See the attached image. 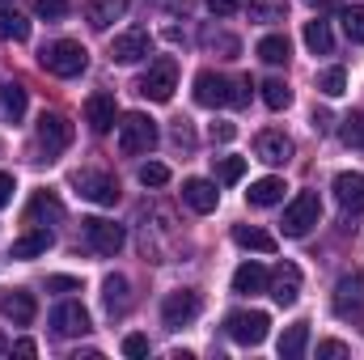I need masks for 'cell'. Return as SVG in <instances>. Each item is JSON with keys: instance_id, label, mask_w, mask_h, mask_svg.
Returning a JSON list of instances; mask_svg holds the SVG:
<instances>
[{"instance_id": "cell-1", "label": "cell", "mask_w": 364, "mask_h": 360, "mask_svg": "<svg viewBox=\"0 0 364 360\" xmlns=\"http://www.w3.org/2000/svg\"><path fill=\"white\" fill-rule=\"evenodd\" d=\"M38 64H43L51 77L73 81V77H81V73L90 68V51H85L77 38H55V43H47V47L38 51Z\"/></svg>"}, {"instance_id": "cell-2", "label": "cell", "mask_w": 364, "mask_h": 360, "mask_svg": "<svg viewBox=\"0 0 364 360\" xmlns=\"http://www.w3.org/2000/svg\"><path fill=\"white\" fill-rule=\"evenodd\" d=\"M153 144H157V123L144 110H127L119 119V153L123 157H144V153H153Z\"/></svg>"}, {"instance_id": "cell-3", "label": "cell", "mask_w": 364, "mask_h": 360, "mask_svg": "<svg viewBox=\"0 0 364 360\" xmlns=\"http://www.w3.org/2000/svg\"><path fill=\"white\" fill-rule=\"evenodd\" d=\"M174 90H178V64H174V55L153 60V64H149V73L136 81V93H140V97H149V102H170Z\"/></svg>"}, {"instance_id": "cell-4", "label": "cell", "mask_w": 364, "mask_h": 360, "mask_svg": "<svg viewBox=\"0 0 364 360\" xmlns=\"http://www.w3.org/2000/svg\"><path fill=\"white\" fill-rule=\"evenodd\" d=\"M225 331H229L233 344H242V348H259V344L267 339V331H272V318H267L263 309H233V314L225 318Z\"/></svg>"}, {"instance_id": "cell-5", "label": "cell", "mask_w": 364, "mask_h": 360, "mask_svg": "<svg viewBox=\"0 0 364 360\" xmlns=\"http://www.w3.org/2000/svg\"><path fill=\"white\" fill-rule=\"evenodd\" d=\"M318 221H322V199H318L314 191H301V195L284 208V221H279V225H284V238H305Z\"/></svg>"}, {"instance_id": "cell-6", "label": "cell", "mask_w": 364, "mask_h": 360, "mask_svg": "<svg viewBox=\"0 0 364 360\" xmlns=\"http://www.w3.org/2000/svg\"><path fill=\"white\" fill-rule=\"evenodd\" d=\"M73 186L90 203H102V208H114L119 203V182H114V174H106V170H77L73 174Z\"/></svg>"}, {"instance_id": "cell-7", "label": "cell", "mask_w": 364, "mask_h": 360, "mask_svg": "<svg viewBox=\"0 0 364 360\" xmlns=\"http://www.w3.org/2000/svg\"><path fill=\"white\" fill-rule=\"evenodd\" d=\"M335 314L348 322H364V271H343L335 284Z\"/></svg>"}, {"instance_id": "cell-8", "label": "cell", "mask_w": 364, "mask_h": 360, "mask_svg": "<svg viewBox=\"0 0 364 360\" xmlns=\"http://www.w3.org/2000/svg\"><path fill=\"white\" fill-rule=\"evenodd\" d=\"M195 314H199V292H195V288H174V292H166V301H161V322H166V331L191 327Z\"/></svg>"}, {"instance_id": "cell-9", "label": "cell", "mask_w": 364, "mask_h": 360, "mask_svg": "<svg viewBox=\"0 0 364 360\" xmlns=\"http://www.w3.org/2000/svg\"><path fill=\"white\" fill-rule=\"evenodd\" d=\"M153 55V34L144 26H127L114 43H110V60L114 64H140Z\"/></svg>"}, {"instance_id": "cell-10", "label": "cell", "mask_w": 364, "mask_h": 360, "mask_svg": "<svg viewBox=\"0 0 364 360\" xmlns=\"http://www.w3.org/2000/svg\"><path fill=\"white\" fill-rule=\"evenodd\" d=\"M81 225H85V242L97 255H119L127 246V229L114 225V221H106V216H85Z\"/></svg>"}, {"instance_id": "cell-11", "label": "cell", "mask_w": 364, "mask_h": 360, "mask_svg": "<svg viewBox=\"0 0 364 360\" xmlns=\"http://www.w3.org/2000/svg\"><path fill=\"white\" fill-rule=\"evenodd\" d=\"M38 144H43L47 162L60 157V153L73 144V123H68L64 115H55V110H43V119H38Z\"/></svg>"}, {"instance_id": "cell-12", "label": "cell", "mask_w": 364, "mask_h": 360, "mask_svg": "<svg viewBox=\"0 0 364 360\" xmlns=\"http://www.w3.org/2000/svg\"><path fill=\"white\" fill-rule=\"evenodd\" d=\"M85 331H90V314H85L81 301H60L51 309V335L73 339V335H85Z\"/></svg>"}, {"instance_id": "cell-13", "label": "cell", "mask_w": 364, "mask_h": 360, "mask_svg": "<svg viewBox=\"0 0 364 360\" xmlns=\"http://www.w3.org/2000/svg\"><path fill=\"white\" fill-rule=\"evenodd\" d=\"M267 292L275 297V305H296V297H301V268L296 263H279L267 275Z\"/></svg>"}, {"instance_id": "cell-14", "label": "cell", "mask_w": 364, "mask_h": 360, "mask_svg": "<svg viewBox=\"0 0 364 360\" xmlns=\"http://www.w3.org/2000/svg\"><path fill=\"white\" fill-rule=\"evenodd\" d=\"M114 119H119V106H114V93L97 90L85 97V123H90L97 136H106L110 127H114Z\"/></svg>"}, {"instance_id": "cell-15", "label": "cell", "mask_w": 364, "mask_h": 360, "mask_svg": "<svg viewBox=\"0 0 364 360\" xmlns=\"http://www.w3.org/2000/svg\"><path fill=\"white\" fill-rule=\"evenodd\" d=\"M255 157L267 162V166H288V157H292V140H288L284 132L267 127V132L255 136Z\"/></svg>"}, {"instance_id": "cell-16", "label": "cell", "mask_w": 364, "mask_h": 360, "mask_svg": "<svg viewBox=\"0 0 364 360\" xmlns=\"http://www.w3.org/2000/svg\"><path fill=\"white\" fill-rule=\"evenodd\" d=\"M182 203H186L191 212L208 216V212H216L220 191H216V182H208V179H186V182H182Z\"/></svg>"}, {"instance_id": "cell-17", "label": "cell", "mask_w": 364, "mask_h": 360, "mask_svg": "<svg viewBox=\"0 0 364 360\" xmlns=\"http://www.w3.org/2000/svg\"><path fill=\"white\" fill-rule=\"evenodd\" d=\"M0 314H4L13 327H30V322H34V314H38V301H34V292L13 288V292H4V297H0Z\"/></svg>"}, {"instance_id": "cell-18", "label": "cell", "mask_w": 364, "mask_h": 360, "mask_svg": "<svg viewBox=\"0 0 364 360\" xmlns=\"http://www.w3.org/2000/svg\"><path fill=\"white\" fill-rule=\"evenodd\" d=\"M229 97H233V81H225V77H216V73H199L195 77V102L199 106H229Z\"/></svg>"}, {"instance_id": "cell-19", "label": "cell", "mask_w": 364, "mask_h": 360, "mask_svg": "<svg viewBox=\"0 0 364 360\" xmlns=\"http://www.w3.org/2000/svg\"><path fill=\"white\" fill-rule=\"evenodd\" d=\"M55 246V238H51V229L47 225H34V229H26L17 242H13V250H9V259H38V255H47Z\"/></svg>"}, {"instance_id": "cell-20", "label": "cell", "mask_w": 364, "mask_h": 360, "mask_svg": "<svg viewBox=\"0 0 364 360\" xmlns=\"http://www.w3.org/2000/svg\"><path fill=\"white\" fill-rule=\"evenodd\" d=\"M335 199L343 212H364V174H335Z\"/></svg>"}, {"instance_id": "cell-21", "label": "cell", "mask_w": 364, "mask_h": 360, "mask_svg": "<svg viewBox=\"0 0 364 360\" xmlns=\"http://www.w3.org/2000/svg\"><path fill=\"white\" fill-rule=\"evenodd\" d=\"M233 242L242 246V250H255V255H275V233L267 229H259V225H233Z\"/></svg>"}, {"instance_id": "cell-22", "label": "cell", "mask_w": 364, "mask_h": 360, "mask_svg": "<svg viewBox=\"0 0 364 360\" xmlns=\"http://www.w3.org/2000/svg\"><path fill=\"white\" fill-rule=\"evenodd\" d=\"M127 13V0H85V17L93 30H110Z\"/></svg>"}, {"instance_id": "cell-23", "label": "cell", "mask_w": 364, "mask_h": 360, "mask_svg": "<svg viewBox=\"0 0 364 360\" xmlns=\"http://www.w3.org/2000/svg\"><path fill=\"white\" fill-rule=\"evenodd\" d=\"M284 179H259L250 182V191H246V199H250V208H275V203H284Z\"/></svg>"}, {"instance_id": "cell-24", "label": "cell", "mask_w": 364, "mask_h": 360, "mask_svg": "<svg viewBox=\"0 0 364 360\" xmlns=\"http://www.w3.org/2000/svg\"><path fill=\"white\" fill-rule=\"evenodd\" d=\"M60 216H64V203H60L51 191H38V195L30 199V208H26V221H30V225H43V221L55 225Z\"/></svg>"}, {"instance_id": "cell-25", "label": "cell", "mask_w": 364, "mask_h": 360, "mask_svg": "<svg viewBox=\"0 0 364 360\" xmlns=\"http://www.w3.org/2000/svg\"><path fill=\"white\" fill-rule=\"evenodd\" d=\"M305 348H309V322H292L279 335V360H301Z\"/></svg>"}, {"instance_id": "cell-26", "label": "cell", "mask_w": 364, "mask_h": 360, "mask_svg": "<svg viewBox=\"0 0 364 360\" xmlns=\"http://www.w3.org/2000/svg\"><path fill=\"white\" fill-rule=\"evenodd\" d=\"M233 292H242V297L267 292V271L259 268V263H242V268L233 271Z\"/></svg>"}, {"instance_id": "cell-27", "label": "cell", "mask_w": 364, "mask_h": 360, "mask_svg": "<svg viewBox=\"0 0 364 360\" xmlns=\"http://www.w3.org/2000/svg\"><path fill=\"white\" fill-rule=\"evenodd\" d=\"M102 301H106V314H127V305H132L127 280L123 275H106L102 280Z\"/></svg>"}, {"instance_id": "cell-28", "label": "cell", "mask_w": 364, "mask_h": 360, "mask_svg": "<svg viewBox=\"0 0 364 360\" xmlns=\"http://www.w3.org/2000/svg\"><path fill=\"white\" fill-rule=\"evenodd\" d=\"M305 47H309L314 55H331V51H335L331 26H326V21H305Z\"/></svg>"}, {"instance_id": "cell-29", "label": "cell", "mask_w": 364, "mask_h": 360, "mask_svg": "<svg viewBox=\"0 0 364 360\" xmlns=\"http://www.w3.org/2000/svg\"><path fill=\"white\" fill-rule=\"evenodd\" d=\"M0 106H4V115L13 123L26 115V90H21V81H0Z\"/></svg>"}, {"instance_id": "cell-30", "label": "cell", "mask_w": 364, "mask_h": 360, "mask_svg": "<svg viewBox=\"0 0 364 360\" xmlns=\"http://www.w3.org/2000/svg\"><path fill=\"white\" fill-rule=\"evenodd\" d=\"M0 34H4L9 43H26V38H30V21H26L17 9L4 4V9H0Z\"/></svg>"}, {"instance_id": "cell-31", "label": "cell", "mask_w": 364, "mask_h": 360, "mask_svg": "<svg viewBox=\"0 0 364 360\" xmlns=\"http://www.w3.org/2000/svg\"><path fill=\"white\" fill-rule=\"evenodd\" d=\"M288 55H292V47H288V38L284 34H267V38H259V60L263 64H288Z\"/></svg>"}, {"instance_id": "cell-32", "label": "cell", "mask_w": 364, "mask_h": 360, "mask_svg": "<svg viewBox=\"0 0 364 360\" xmlns=\"http://www.w3.org/2000/svg\"><path fill=\"white\" fill-rule=\"evenodd\" d=\"M339 140L348 149H364V110H352L343 123H339Z\"/></svg>"}, {"instance_id": "cell-33", "label": "cell", "mask_w": 364, "mask_h": 360, "mask_svg": "<svg viewBox=\"0 0 364 360\" xmlns=\"http://www.w3.org/2000/svg\"><path fill=\"white\" fill-rule=\"evenodd\" d=\"M259 90H263V102H267L272 110H284V106L292 102V90H288V85H284L279 77H267V81H263Z\"/></svg>"}, {"instance_id": "cell-34", "label": "cell", "mask_w": 364, "mask_h": 360, "mask_svg": "<svg viewBox=\"0 0 364 360\" xmlns=\"http://www.w3.org/2000/svg\"><path fill=\"white\" fill-rule=\"evenodd\" d=\"M339 21H343V34H348L352 43H364V4H348V9L339 13Z\"/></svg>"}, {"instance_id": "cell-35", "label": "cell", "mask_w": 364, "mask_h": 360, "mask_svg": "<svg viewBox=\"0 0 364 360\" xmlns=\"http://www.w3.org/2000/svg\"><path fill=\"white\" fill-rule=\"evenodd\" d=\"M318 90L326 93V97H339V93L348 90V73H343L339 64H335V68H322V73H318Z\"/></svg>"}, {"instance_id": "cell-36", "label": "cell", "mask_w": 364, "mask_h": 360, "mask_svg": "<svg viewBox=\"0 0 364 360\" xmlns=\"http://www.w3.org/2000/svg\"><path fill=\"white\" fill-rule=\"evenodd\" d=\"M246 174V157H216V179L220 182H242Z\"/></svg>"}, {"instance_id": "cell-37", "label": "cell", "mask_w": 364, "mask_h": 360, "mask_svg": "<svg viewBox=\"0 0 364 360\" xmlns=\"http://www.w3.org/2000/svg\"><path fill=\"white\" fill-rule=\"evenodd\" d=\"M68 9H73L68 0H34V13H38L43 21H64Z\"/></svg>"}, {"instance_id": "cell-38", "label": "cell", "mask_w": 364, "mask_h": 360, "mask_svg": "<svg viewBox=\"0 0 364 360\" xmlns=\"http://www.w3.org/2000/svg\"><path fill=\"white\" fill-rule=\"evenodd\" d=\"M140 182H144V186H166V182H170V166L144 162V166H140Z\"/></svg>"}, {"instance_id": "cell-39", "label": "cell", "mask_w": 364, "mask_h": 360, "mask_svg": "<svg viewBox=\"0 0 364 360\" xmlns=\"http://www.w3.org/2000/svg\"><path fill=\"white\" fill-rule=\"evenodd\" d=\"M170 140L178 144V149H195V127H191V119H174V127H170Z\"/></svg>"}, {"instance_id": "cell-40", "label": "cell", "mask_w": 364, "mask_h": 360, "mask_svg": "<svg viewBox=\"0 0 364 360\" xmlns=\"http://www.w3.org/2000/svg\"><path fill=\"white\" fill-rule=\"evenodd\" d=\"M343 356H352V348L343 339H322L318 344V360H343Z\"/></svg>"}, {"instance_id": "cell-41", "label": "cell", "mask_w": 364, "mask_h": 360, "mask_svg": "<svg viewBox=\"0 0 364 360\" xmlns=\"http://www.w3.org/2000/svg\"><path fill=\"white\" fill-rule=\"evenodd\" d=\"M123 356H132V360L149 356V339H144V335H127V339H123Z\"/></svg>"}, {"instance_id": "cell-42", "label": "cell", "mask_w": 364, "mask_h": 360, "mask_svg": "<svg viewBox=\"0 0 364 360\" xmlns=\"http://www.w3.org/2000/svg\"><path fill=\"white\" fill-rule=\"evenodd\" d=\"M250 90H255L250 77H237V81H233V97H229V106H246V102H250Z\"/></svg>"}, {"instance_id": "cell-43", "label": "cell", "mask_w": 364, "mask_h": 360, "mask_svg": "<svg viewBox=\"0 0 364 360\" xmlns=\"http://www.w3.org/2000/svg\"><path fill=\"white\" fill-rule=\"evenodd\" d=\"M47 288H51V292H77V288H81V280H73V275H51V280H47Z\"/></svg>"}, {"instance_id": "cell-44", "label": "cell", "mask_w": 364, "mask_h": 360, "mask_svg": "<svg viewBox=\"0 0 364 360\" xmlns=\"http://www.w3.org/2000/svg\"><path fill=\"white\" fill-rule=\"evenodd\" d=\"M208 9H212L216 17H229V13H237V9H242V0H208Z\"/></svg>"}, {"instance_id": "cell-45", "label": "cell", "mask_w": 364, "mask_h": 360, "mask_svg": "<svg viewBox=\"0 0 364 360\" xmlns=\"http://www.w3.org/2000/svg\"><path fill=\"white\" fill-rule=\"evenodd\" d=\"M13 191H17L13 174H4V170H0V208H4V203H13Z\"/></svg>"}, {"instance_id": "cell-46", "label": "cell", "mask_w": 364, "mask_h": 360, "mask_svg": "<svg viewBox=\"0 0 364 360\" xmlns=\"http://www.w3.org/2000/svg\"><path fill=\"white\" fill-rule=\"evenodd\" d=\"M233 136H237V127H233V123H212V140H220V144H225V140H233Z\"/></svg>"}, {"instance_id": "cell-47", "label": "cell", "mask_w": 364, "mask_h": 360, "mask_svg": "<svg viewBox=\"0 0 364 360\" xmlns=\"http://www.w3.org/2000/svg\"><path fill=\"white\" fill-rule=\"evenodd\" d=\"M314 127L318 132H331V110H314Z\"/></svg>"}, {"instance_id": "cell-48", "label": "cell", "mask_w": 364, "mask_h": 360, "mask_svg": "<svg viewBox=\"0 0 364 360\" xmlns=\"http://www.w3.org/2000/svg\"><path fill=\"white\" fill-rule=\"evenodd\" d=\"M13 352H17V356H34V352H38V348H34V344H30V339H17V344H13Z\"/></svg>"}, {"instance_id": "cell-49", "label": "cell", "mask_w": 364, "mask_h": 360, "mask_svg": "<svg viewBox=\"0 0 364 360\" xmlns=\"http://www.w3.org/2000/svg\"><path fill=\"white\" fill-rule=\"evenodd\" d=\"M250 17H279V9H267V4H250Z\"/></svg>"}, {"instance_id": "cell-50", "label": "cell", "mask_w": 364, "mask_h": 360, "mask_svg": "<svg viewBox=\"0 0 364 360\" xmlns=\"http://www.w3.org/2000/svg\"><path fill=\"white\" fill-rule=\"evenodd\" d=\"M4 352H9V339H4V335H0V356H4Z\"/></svg>"}, {"instance_id": "cell-51", "label": "cell", "mask_w": 364, "mask_h": 360, "mask_svg": "<svg viewBox=\"0 0 364 360\" xmlns=\"http://www.w3.org/2000/svg\"><path fill=\"white\" fill-rule=\"evenodd\" d=\"M305 4H318V0H305Z\"/></svg>"}]
</instances>
